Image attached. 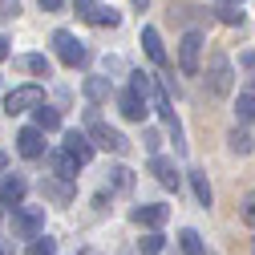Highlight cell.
Segmentation results:
<instances>
[{
	"instance_id": "6da1fadb",
	"label": "cell",
	"mask_w": 255,
	"mask_h": 255,
	"mask_svg": "<svg viewBox=\"0 0 255 255\" xmlns=\"http://www.w3.org/2000/svg\"><path fill=\"white\" fill-rule=\"evenodd\" d=\"M85 122H89V142L98 146V150H114V154H126V150H130L126 134L114 130V126H106V122H98V114H93V110H85Z\"/></svg>"
},
{
	"instance_id": "7a4b0ae2",
	"label": "cell",
	"mask_w": 255,
	"mask_h": 255,
	"mask_svg": "<svg viewBox=\"0 0 255 255\" xmlns=\"http://www.w3.org/2000/svg\"><path fill=\"white\" fill-rule=\"evenodd\" d=\"M231 85H235L231 61L223 57V53H211V61H207V89L215 93V98H227V93H231Z\"/></svg>"
},
{
	"instance_id": "3957f363",
	"label": "cell",
	"mask_w": 255,
	"mask_h": 255,
	"mask_svg": "<svg viewBox=\"0 0 255 255\" xmlns=\"http://www.w3.org/2000/svg\"><path fill=\"white\" fill-rule=\"evenodd\" d=\"M12 231L20 239H37L45 231V207H12Z\"/></svg>"
},
{
	"instance_id": "277c9868",
	"label": "cell",
	"mask_w": 255,
	"mask_h": 255,
	"mask_svg": "<svg viewBox=\"0 0 255 255\" xmlns=\"http://www.w3.org/2000/svg\"><path fill=\"white\" fill-rule=\"evenodd\" d=\"M199 61H203V33L190 28V33L178 41V69H182L186 77H195V73H199Z\"/></svg>"
},
{
	"instance_id": "5b68a950",
	"label": "cell",
	"mask_w": 255,
	"mask_h": 255,
	"mask_svg": "<svg viewBox=\"0 0 255 255\" xmlns=\"http://www.w3.org/2000/svg\"><path fill=\"white\" fill-rule=\"evenodd\" d=\"M53 49H57V57L65 61L69 69H77V65H85V45L73 37V33H65V28H57L53 33Z\"/></svg>"
},
{
	"instance_id": "8992f818",
	"label": "cell",
	"mask_w": 255,
	"mask_h": 255,
	"mask_svg": "<svg viewBox=\"0 0 255 255\" xmlns=\"http://www.w3.org/2000/svg\"><path fill=\"white\" fill-rule=\"evenodd\" d=\"M41 102H45L41 85H20V89H12L8 98H4V114H24V110H33Z\"/></svg>"
},
{
	"instance_id": "52a82bcc",
	"label": "cell",
	"mask_w": 255,
	"mask_h": 255,
	"mask_svg": "<svg viewBox=\"0 0 255 255\" xmlns=\"http://www.w3.org/2000/svg\"><path fill=\"white\" fill-rule=\"evenodd\" d=\"M130 219L138 223V227L158 231V227H162V223L170 219V207H162V203H146V207H134V211H130Z\"/></svg>"
},
{
	"instance_id": "ba28073f",
	"label": "cell",
	"mask_w": 255,
	"mask_h": 255,
	"mask_svg": "<svg viewBox=\"0 0 255 255\" xmlns=\"http://www.w3.org/2000/svg\"><path fill=\"white\" fill-rule=\"evenodd\" d=\"M16 150H20V158H45V130L24 126V130L16 134Z\"/></svg>"
},
{
	"instance_id": "9c48e42d",
	"label": "cell",
	"mask_w": 255,
	"mask_h": 255,
	"mask_svg": "<svg viewBox=\"0 0 255 255\" xmlns=\"http://www.w3.org/2000/svg\"><path fill=\"white\" fill-rule=\"evenodd\" d=\"M118 110H122V118L126 122H146V98H142V93H134V89H122L118 93Z\"/></svg>"
},
{
	"instance_id": "30bf717a",
	"label": "cell",
	"mask_w": 255,
	"mask_h": 255,
	"mask_svg": "<svg viewBox=\"0 0 255 255\" xmlns=\"http://www.w3.org/2000/svg\"><path fill=\"white\" fill-rule=\"evenodd\" d=\"M61 150H65L77 166H85L89 158H93V142H89L85 134H77V130H69V134H65V146H61Z\"/></svg>"
},
{
	"instance_id": "8fae6325",
	"label": "cell",
	"mask_w": 255,
	"mask_h": 255,
	"mask_svg": "<svg viewBox=\"0 0 255 255\" xmlns=\"http://www.w3.org/2000/svg\"><path fill=\"white\" fill-rule=\"evenodd\" d=\"M24 190H28V182H24L20 174L0 178V207H16V203H24Z\"/></svg>"
},
{
	"instance_id": "7c38bea8",
	"label": "cell",
	"mask_w": 255,
	"mask_h": 255,
	"mask_svg": "<svg viewBox=\"0 0 255 255\" xmlns=\"http://www.w3.org/2000/svg\"><path fill=\"white\" fill-rule=\"evenodd\" d=\"M150 174L162 182L166 190H178V170H174V162L170 158H162V154H150Z\"/></svg>"
},
{
	"instance_id": "4fadbf2b",
	"label": "cell",
	"mask_w": 255,
	"mask_h": 255,
	"mask_svg": "<svg viewBox=\"0 0 255 255\" xmlns=\"http://www.w3.org/2000/svg\"><path fill=\"white\" fill-rule=\"evenodd\" d=\"M41 190H45V199H53V203H73V186H69L65 178H57V174H53V178L45 174V178H41Z\"/></svg>"
},
{
	"instance_id": "5bb4252c",
	"label": "cell",
	"mask_w": 255,
	"mask_h": 255,
	"mask_svg": "<svg viewBox=\"0 0 255 255\" xmlns=\"http://www.w3.org/2000/svg\"><path fill=\"white\" fill-rule=\"evenodd\" d=\"M142 45H146V57L154 61V65H166V49H162L158 28H142Z\"/></svg>"
},
{
	"instance_id": "9a60e30c",
	"label": "cell",
	"mask_w": 255,
	"mask_h": 255,
	"mask_svg": "<svg viewBox=\"0 0 255 255\" xmlns=\"http://www.w3.org/2000/svg\"><path fill=\"white\" fill-rule=\"evenodd\" d=\"M33 126H37V130H45V134H49V130H61V114L41 102V106H33Z\"/></svg>"
},
{
	"instance_id": "2e32d148",
	"label": "cell",
	"mask_w": 255,
	"mask_h": 255,
	"mask_svg": "<svg viewBox=\"0 0 255 255\" xmlns=\"http://www.w3.org/2000/svg\"><path fill=\"white\" fill-rule=\"evenodd\" d=\"M49 170H53L57 178H73V174H77V162H73L65 150H57V154H49Z\"/></svg>"
},
{
	"instance_id": "e0dca14e",
	"label": "cell",
	"mask_w": 255,
	"mask_h": 255,
	"mask_svg": "<svg viewBox=\"0 0 255 255\" xmlns=\"http://www.w3.org/2000/svg\"><path fill=\"white\" fill-rule=\"evenodd\" d=\"M190 186H195L199 207H211V203H215V190H211V182H207V174H203V170H190Z\"/></svg>"
},
{
	"instance_id": "ac0fdd59",
	"label": "cell",
	"mask_w": 255,
	"mask_h": 255,
	"mask_svg": "<svg viewBox=\"0 0 255 255\" xmlns=\"http://www.w3.org/2000/svg\"><path fill=\"white\" fill-rule=\"evenodd\" d=\"M178 247H182V255H207V247H203V239H199L195 227H182L178 231Z\"/></svg>"
},
{
	"instance_id": "d6986e66",
	"label": "cell",
	"mask_w": 255,
	"mask_h": 255,
	"mask_svg": "<svg viewBox=\"0 0 255 255\" xmlns=\"http://www.w3.org/2000/svg\"><path fill=\"white\" fill-rule=\"evenodd\" d=\"M110 93H114L110 77H85V98H89V102H106Z\"/></svg>"
},
{
	"instance_id": "ffe728a7",
	"label": "cell",
	"mask_w": 255,
	"mask_h": 255,
	"mask_svg": "<svg viewBox=\"0 0 255 255\" xmlns=\"http://www.w3.org/2000/svg\"><path fill=\"white\" fill-rule=\"evenodd\" d=\"M20 69H28V73H37V77H49V57H41V53H28V57H20Z\"/></svg>"
},
{
	"instance_id": "44dd1931",
	"label": "cell",
	"mask_w": 255,
	"mask_h": 255,
	"mask_svg": "<svg viewBox=\"0 0 255 255\" xmlns=\"http://www.w3.org/2000/svg\"><path fill=\"white\" fill-rule=\"evenodd\" d=\"M162 247H166V243H162V235H158V231L142 235V243H138V251H142V255H162Z\"/></svg>"
},
{
	"instance_id": "7402d4cb",
	"label": "cell",
	"mask_w": 255,
	"mask_h": 255,
	"mask_svg": "<svg viewBox=\"0 0 255 255\" xmlns=\"http://www.w3.org/2000/svg\"><path fill=\"white\" fill-rule=\"evenodd\" d=\"M227 146H231L235 154H247V150H251V138H247V130H239V126H235V130L227 134Z\"/></svg>"
},
{
	"instance_id": "603a6c76",
	"label": "cell",
	"mask_w": 255,
	"mask_h": 255,
	"mask_svg": "<svg viewBox=\"0 0 255 255\" xmlns=\"http://www.w3.org/2000/svg\"><path fill=\"white\" fill-rule=\"evenodd\" d=\"M239 118L243 122H255V89L251 93H239Z\"/></svg>"
},
{
	"instance_id": "cb8c5ba5",
	"label": "cell",
	"mask_w": 255,
	"mask_h": 255,
	"mask_svg": "<svg viewBox=\"0 0 255 255\" xmlns=\"http://www.w3.org/2000/svg\"><path fill=\"white\" fill-rule=\"evenodd\" d=\"M239 219L247 223V227H255V190H251V195H243V203H239Z\"/></svg>"
},
{
	"instance_id": "d4e9b609",
	"label": "cell",
	"mask_w": 255,
	"mask_h": 255,
	"mask_svg": "<svg viewBox=\"0 0 255 255\" xmlns=\"http://www.w3.org/2000/svg\"><path fill=\"white\" fill-rule=\"evenodd\" d=\"M73 8H77V16H81V20H89V24H93V16H98V8H102V4H98V0H73Z\"/></svg>"
},
{
	"instance_id": "484cf974",
	"label": "cell",
	"mask_w": 255,
	"mask_h": 255,
	"mask_svg": "<svg viewBox=\"0 0 255 255\" xmlns=\"http://www.w3.org/2000/svg\"><path fill=\"white\" fill-rule=\"evenodd\" d=\"M93 24H106V28H118V24H122V12H118V8H98V16H93Z\"/></svg>"
},
{
	"instance_id": "4316f807",
	"label": "cell",
	"mask_w": 255,
	"mask_h": 255,
	"mask_svg": "<svg viewBox=\"0 0 255 255\" xmlns=\"http://www.w3.org/2000/svg\"><path fill=\"white\" fill-rule=\"evenodd\" d=\"M219 20H223V24H231V28H235V24H243L239 4H223V8H219Z\"/></svg>"
},
{
	"instance_id": "83f0119b",
	"label": "cell",
	"mask_w": 255,
	"mask_h": 255,
	"mask_svg": "<svg viewBox=\"0 0 255 255\" xmlns=\"http://www.w3.org/2000/svg\"><path fill=\"white\" fill-rule=\"evenodd\" d=\"M110 178H114V186H118V190H130V186H134V174L126 170V166H114V170H110Z\"/></svg>"
},
{
	"instance_id": "f1b7e54d",
	"label": "cell",
	"mask_w": 255,
	"mask_h": 255,
	"mask_svg": "<svg viewBox=\"0 0 255 255\" xmlns=\"http://www.w3.org/2000/svg\"><path fill=\"white\" fill-rule=\"evenodd\" d=\"M28 255H57V243L53 239H33L28 243Z\"/></svg>"
},
{
	"instance_id": "f546056e",
	"label": "cell",
	"mask_w": 255,
	"mask_h": 255,
	"mask_svg": "<svg viewBox=\"0 0 255 255\" xmlns=\"http://www.w3.org/2000/svg\"><path fill=\"white\" fill-rule=\"evenodd\" d=\"M142 142L150 154H158V146H162V138H158V130H142Z\"/></svg>"
},
{
	"instance_id": "4dcf8cb0",
	"label": "cell",
	"mask_w": 255,
	"mask_h": 255,
	"mask_svg": "<svg viewBox=\"0 0 255 255\" xmlns=\"http://www.w3.org/2000/svg\"><path fill=\"white\" fill-rule=\"evenodd\" d=\"M20 12V0H0V16H16Z\"/></svg>"
},
{
	"instance_id": "1f68e13d",
	"label": "cell",
	"mask_w": 255,
	"mask_h": 255,
	"mask_svg": "<svg viewBox=\"0 0 255 255\" xmlns=\"http://www.w3.org/2000/svg\"><path fill=\"white\" fill-rule=\"evenodd\" d=\"M61 4H65V0H41V8H45V12H57Z\"/></svg>"
},
{
	"instance_id": "d6a6232c",
	"label": "cell",
	"mask_w": 255,
	"mask_h": 255,
	"mask_svg": "<svg viewBox=\"0 0 255 255\" xmlns=\"http://www.w3.org/2000/svg\"><path fill=\"white\" fill-rule=\"evenodd\" d=\"M8 53H12V49H8V41H4V37H0V61H4Z\"/></svg>"
},
{
	"instance_id": "836d02e7",
	"label": "cell",
	"mask_w": 255,
	"mask_h": 255,
	"mask_svg": "<svg viewBox=\"0 0 255 255\" xmlns=\"http://www.w3.org/2000/svg\"><path fill=\"white\" fill-rule=\"evenodd\" d=\"M146 4H150V0H134V8H138V12H146Z\"/></svg>"
},
{
	"instance_id": "e575fe53",
	"label": "cell",
	"mask_w": 255,
	"mask_h": 255,
	"mask_svg": "<svg viewBox=\"0 0 255 255\" xmlns=\"http://www.w3.org/2000/svg\"><path fill=\"white\" fill-rule=\"evenodd\" d=\"M4 166H8V158H4V154H0V174H4Z\"/></svg>"
},
{
	"instance_id": "d590c367",
	"label": "cell",
	"mask_w": 255,
	"mask_h": 255,
	"mask_svg": "<svg viewBox=\"0 0 255 255\" xmlns=\"http://www.w3.org/2000/svg\"><path fill=\"white\" fill-rule=\"evenodd\" d=\"M227 4H243V0H227Z\"/></svg>"
},
{
	"instance_id": "8d00e7d4",
	"label": "cell",
	"mask_w": 255,
	"mask_h": 255,
	"mask_svg": "<svg viewBox=\"0 0 255 255\" xmlns=\"http://www.w3.org/2000/svg\"><path fill=\"white\" fill-rule=\"evenodd\" d=\"M0 255H4V251H0Z\"/></svg>"
},
{
	"instance_id": "74e56055",
	"label": "cell",
	"mask_w": 255,
	"mask_h": 255,
	"mask_svg": "<svg viewBox=\"0 0 255 255\" xmlns=\"http://www.w3.org/2000/svg\"><path fill=\"white\" fill-rule=\"evenodd\" d=\"M251 255H255V251H251Z\"/></svg>"
}]
</instances>
